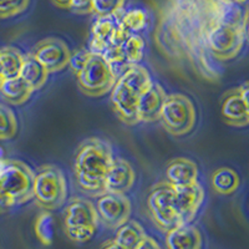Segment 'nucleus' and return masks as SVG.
Segmentation results:
<instances>
[{
  "label": "nucleus",
  "mask_w": 249,
  "mask_h": 249,
  "mask_svg": "<svg viewBox=\"0 0 249 249\" xmlns=\"http://www.w3.org/2000/svg\"><path fill=\"white\" fill-rule=\"evenodd\" d=\"M248 35V6L234 0H160L153 41L164 59L207 82L239 56Z\"/></svg>",
  "instance_id": "f257e3e1"
},
{
  "label": "nucleus",
  "mask_w": 249,
  "mask_h": 249,
  "mask_svg": "<svg viewBox=\"0 0 249 249\" xmlns=\"http://www.w3.org/2000/svg\"><path fill=\"white\" fill-rule=\"evenodd\" d=\"M203 201L204 190L199 182L191 186H173L163 181L151 187L146 203L153 223L167 233L176 227L190 224Z\"/></svg>",
  "instance_id": "f03ea898"
},
{
  "label": "nucleus",
  "mask_w": 249,
  "mask_h": 249,
  "mask_svg": "<svg viewBox=\"0 0 249 249\" xmlns=\"http://www.w3.org/2000/svg\"><path fill=\"white\" fill-rule=\"evenodd\" d=\"M113 161L111 144L99 137L80 143L74 159V176L80 190L99 197L105 193V177Z\"/></svg>",
  "instance_id": "7ed1b4c3"
},
{
  "label": "nucleus",
  "mask_w": 249,
  "mask_h": 249,
  "mask_svg": "<svg viewBox=\"0 0 249 249\" xmlns=\"http://www.w3.org/2000/svg\"><path fill=\"white\" fill-rule=\"evenodd\" d=\"M152 82L147 69L140 64L130 66L119 75L110 91V102L120 121L128 126L139 124L137 107L140 99Z\"/></svg>",
  "instance_id": "20e7f679"
},
{
  "label": "nucleus",
  "mask_w": 249,
  "mask_h": 249,
  "mask_svg": "<svg viewBox=\"0 0 249 249\" xmlns=\"http://www.w3.org/2000/svg\"><path fill=\"white\" fill-rule=\"evenodd\" d=\"M34 171L23 161H0V211L21 206L33 198Z\"/></svg>",
  "instance_id": "39448f33"
},
{
  "label": "nucleus",
  "mask_w": 249,
  "mask_h": 249,
  "mask_svg": "<svg viewBox=\"0 0 249 249\" xmlns=\"http://www.w3.org/2000/svg\"><path fill=\"white\" fill-rule=\"evenodd\" d=\"M33 198L44 211H55L68 198V181L55 164H43L34 171Z\"/></svg>",
  "instance_id": "423d86ee"
},
{
  "label": "nucleus",
  "mask_w": 249,
  "mask_h": 249,
  "mask_svg": "<svg viewBox=\"0 0 249 249\" xmlns=\"http://www.w3.org/2000/svg\"><path fill=\"white\" fill-rule=\"evenodd\" d=\"M99 215L95 204L88 198L72 197L64 211V230L70 241L86 243L96 234Z\"/></svg>",
  "instance_id": "0eeeda50"
},
{
  "label": "nucleus",
  "mask_w": 249,
  "mask_h": 249,
  "mask_svg": "<svg viewBox=\"0 0 249 249\" xmlns=\"http://www.w3.org/2000/svg\"><path fill=\"white\" fill-rule=\"evenodd\" d=\"M162 126L170 135L181 137L188 135L197 122L195 104L183 93H170L166 96L160 117Z\"/></svg>",
  "instance_id": "6e6552de"
},
{
  "label": "nucleus",
  "mask_w": 249,
  "mask_h": 249,
  "mask_svg": "<svg viewBox=\"0 0 249 249\" xmlns=\"http://www.w3.org/2000/svg\"><path fill=\"white\" fill-rule=\"evenodd\" d=\"M76 80L84 95L100 97L110 92L116 82L117 75L101 55L90 53L84 68L76 74Z\"/></svg>",
  "instance_id": "1a4fd4ad"
},
{
  "label": "nucleus",
  "mask_w": 249,
  "mask_h": 249,
  "mask_svg": "<svg viewBox=\"0 0 249 249\" xmlns=\"http://www.w3.org/2000/svg\"><path fill=\"white\" fill-rule=\"evenodd\" d=\"M124 10L110 17H97L92 28L88 50L92 54L102 55L108 48L121 44L128 36L120 25Z\"/></svg>",
  "instance_id": "9d476101"
},
{
  "label": "nucleus",
  "mask_w": 249,
  "mask_h": 249,
  "mask_svg": "<svg viewBox=\"0 0 249 249\" xmlns=\"http://www.w3.org/2000/svg\"><path fill=\"white\" fill-rule=\"evenodd\" d=\"M96 212L99 221L111 230H117L119 227L130 221L132 206L130 199L124 195L105 192L97 197Z\"/></svg>",
  "instance_id": "9b49d317"
},
{
  "label": "nucleus",
  "mask_w": 249,
  "mask_h": 249,
  "mask_svg": "<svg viewBox=\"0 0 249 249\" xmlns=\"http://www.w3.org/2000/svg\"><path fill=\"white\" fill-rule=\"evenodd\" d=\"M30 54L48 70L49 74H55L69 65L71 51L64 40L50 36L40 40Z\"/></svg>",
  "instance_id": "f8f14e48"
},
{
  "label": "nucleus",
  "mask_w": 249,
  "mask_h": 249,
  "mask_svg": "<svg viewBox=\"0 0 249 249\" xmlns=\"http://www.w3.org/2000/svg\"><path fill=\"white\" fill-rule=\"evenodd\" d=\"M248 84L227 91L222 97L221 113L224 122L232 127H247L249 124Z\"/></svg>",
  "instance_id": "ddd939ff"
},
{
  "label": "nucleus",
  "mask_w": 249,
  "mask_h": 249,
  "mask_svg": "<svg viewBox=\"0 0 249 249\" xmlns=\"http://www.w3.org/2000/svg\"><path fill=\"white\" fill-rule=\"evenodd\" d=\"M136 181V173L130 162L120 157H113V161L105 177V192L124 195Z\"/></svg>",
  "instance_id": "4468645a"
},
{
  "label": "nucleus",
  "mask_w": 249,
  "mask_h": 249,
  "mask_svg": "<svg viewBox=\"0 0 249 249\" xmlns=\"http://www.w3.org/2000/svg\"><path fill=\"white\" fill-rule=\"evenodd\" d=\"M166 96L167 93L163 90V88L159 82L153 81L152 85L144 91L140 99L139 107H137L139 122L150 124V122L160 121Z\"/></svg>",
  "instance_id": "2eb2a0df"
},
{
  "label": "nucleus",
  "mask_w": 249,
  "mask_h": 249,
  "mask_svg": "<svg viewBox=\"0 0 249 249\" xmlns=\"http://www.w3.org/2000/svg\"><path fill=\"white\" fill-rule=\"evenodd\" d=\"M198 166L187 157H177L170 161L166 168V181L173 186H191L198 183Z\"/></svg>",
  "instance_id": "dca6fc26"
},
{
  "label": "nucleus",
  "mask_w": 249,
  "mask_h": 249,
  "mask_svg": "<svg viewBox=\"0 0 249 249\" xmlns=\"http://www.w3.org/2000/svg\"><path fill=\"white\" fill-rule=\"evenodd\" d=\"M203 238L197 227L182 224L168 231L166 235L167 249H202Z\"/></svg>",
  "instance_id": "f3484780"
},
{
  "label": "nucleus",
  "mask_w": 249,
  "mask_h": 249,
  "mask_svg": "<svg viewBox=\"0 0 249 249\" xmlns=\"http://www.w3.org/2000/svg\"><path fill=\"white\" fill-rule=\"evenodd\" d=\"M49 72L30 53L24 54V61L20 69L19 77L31 90L37 91L43 88L49 79Z\"/></svg>",
  "instance_id": "a211bd4d"
},
{
  "label": "nucleus",
  "mask_w": 249,
  "mask_h": 249,
  "mask_svg": "<svg viewBox=\"0 0 249 249\" xmlns=\"http://www.w3.org/2000/svg\"><path fill=\"white\" fill-rule=\"evenodd\" d=\"M34 91L31 90L19 76L5 79L0 84V93L10 105H24L30 99Z\"/></svg>",
  "instance_id": "6ab92c4d"
},
{
  "label": "nucleus",
  "mask_w": 249,
  "mask_h": 249,
  "mask_svg": "<svg viewBox=\"0 0 249 249\" xmlns=\"http://www.w3.org/2000/svg\"><path fill=\"white\" fill-rule=\"evenodd\" d=\"M211 184L218 195L231 196L239 188L241 178L233 168L219 167L211 176Z\"/></svg>",
  "instance_id": "aec40b11"
},
{
  "label": "nucleus",
  "mask_w": 249,
  "mask_h": 249,
  "mask_svg": "<svg viewBox=\"0 0 249 249\" xmlns=\"http://www.w3.org/2000/svg\"><path fill=\"white\" fill-rule=\"evenodd\" d=\"M23 61L24 54L15 46L0 48V65L4 80L19 76Z\"/></svg>",
  "instance_id": "412c9836"
},
{
  "label": "nucleus",
  "mask_w": 249,
  "mask_h": 249,
  "mask_svg": "<svg viewBox=\"0 0 249 249\" xmlns=\"http://www.w3.org/2000/svg\"><path fill=\"white\" fill-rule=\"evenodd\" d=\"M143 227L137 221H127L117 228L116 237L113 241L124 249H133L146 237Z\"/></svg>",
  "instance_id": "4be33fe9"
},
{
  "label": "nucleus",
  "mask_w": 249,
  "mask_h": 249,
  "mask_svg": "<svg viewBox=\"0 0 249 249\" xmlns=\"http://www.w3.org/2000/svg\"><path fill=\"white\" fill-rule=\"evenodd\" d=\"M124 61L126 68L139 65L143 59L144 40L140 34H131L121 44Z\"/></svg>",
  "instance_id": "5701e85b"
},
{
  "label": "nucleus",
  "mask_w": 249,
  "mask_h": 249,
  "mask_svg": "<svg viewBox=\"0 0 249 249\" xmlns=\"http://www.w3.org/2000/svg\"><path fill=\"white\" fill-rule=\"evenodd\" d=\"M148 23H150L148 13L140 8L131 9L128 12L122 13L120 19V25L127 35L139 34L140 31L147 28Z\"/></svg>",
  "instance_id": "b1692460"
},
{
  "label": "nucleus",
  "mask_w": 249,
  "mask_h": 249,
  "mask_svg": "<svg viewBox=\"0 0 249 249\" xmlns=\"http://www.w3.org/2000/svg\"><path fill=\"white\" fill-rule=\"evenodd\" d=\"M35 233L44 246H50L54 239L55 224L54 217L49 211H43L35 221Z\"/></svg>",
  "instance_id": "393cba45"
},
{
  "label": "nucleus",
  "mask_w": 249,
  "mask_h": 249,
  "mask_svg": "<svg viewBox=\"0 0 249 249\" xmlns=\"http://www.w3.org/2000/svg\"><path fill=\"white\" fill-rule=\"evenodd\" d=\"M18 132V119L9 106L0 104V141L12 140Z\"/></svg>",
  "instance_id": "a878e982"
},
{
  "label": "nucleus",
  "mask_w": 249,
  "mask_h": 249,
  "mask_svg": "<svg viewBox=\"0 0 249 249\" xmlns=\"http://www.w3.org/2000/svg\"><path fill=\"white\" fill-rule=\"evenodd\" d=\"M126 0H93L92 13L97 17H110L124 10Z\"/></svg>",
  "instance_id": "bb28decb"
},
{
  "label": "nucleus",
  "mask_w": 249,
  "mask_h": 249,
  "mask_svg": "<svg viewBox=\"0 0 249 249\" xmlns=\"http://www.w3.org/2000/svg\"><path fill=\"white\" fill-rule=\"evenodd\" d=\"M31 0H0V19H9L26 12Z\"/></svg>",
  "instance_id": "cd10ccee"
},
{
  "label": "nucleus",
  "mask_w": 249,
  "mask_h": 249,
  "mask_svg": "<svg viewBox=\"0 0 249 249\" xmlns=\"http://www.w3.org/2000/svg\"><path fill=\"white\" fill-rule=\"evenodd\" d=\"M89 55H90V51L85 50V49H82V50H77L75 53H71L70 56V61H69V68L70 70L74 72L75 75L84 68L85 65L86 60H88Z\"/></svg>",
  "instance_id": "c85d7f7f"
},
{
  "label": "nucleus",
  "mask_w": 249,
  "mask_h": 249,
  "mask_svg": "<svg viewBox=\"0 0 249 249\" xmlns=\"http://www.w3.org/2000/svg\"><path fill=\"white\" fill-rule=\"evenodd\" d=\"M92 1L93 0H72L70 10L75 14L80 15L91 14L92 13Z\"/></svg>",
  "instance_id": "c756f323"
},
{
  "label": "nucleus",
  "mask_w": 249,
  "mask_h": 249,
  "mask_svg": "<svg viewBox=\"0 0 249 249\" xmlns=\"http://www.w3.org/2000/svg\"><path fill=\"white\" fill-rule=\"evenodd\" d=\"M133 249H162V248L152 237L146 235V237H144L143 239H142V241L140 242V243L137 244Z\"/></svg>",
  "instance_id": "7c9ffc66"
},
{
  "label": "nucleus",
  "mask_w": 249,
  "mask_h": 249,
  "mask_svg": "<svg viewBox=\"0 0 249 249\" xmlns=\"http://www.w3.org/2000/svg\"><path fill=\"white\" fill-rule=\"evenodd\" d=\"M71 1L72 0H51V3L54 4L55 6L60 9H66V10H70Z\"/></svg>",
  "instance_id": "2f4dec72"
},
{
  "label": "nucleus",
  "mask_w": 249,
  "mask_h": 249,
  "mask_svg": "<svg viewBox=\"0 0 249 249\" xmlns=\"http://www.w3.org/2000/svg\"><path fill=\"white\" fill-rule=\"evenodd\" d=\"M101 249H124V248H122L120 244H117L113 239H111V241H106L105 243L102 244Z\"/></svg>",
  "instance_id": "473e14b6"
},
{
  "label": "nucleus",
  "mask_w": 249,
  "mask_h": 249,
  "mask_svg": "<svg viewBox=\"0 0 249 249\" xmlns=\"http://www.w3.org/2000/svg\"><path fill=\"white\" fill-rule=\"evenodd\" d=\"M4 156H5V152H4V148L1 147V146H0V161H1V160H5V157H4Z\"/></svg>",
  "instance_id": "72a5a7b5"
},
{
  "label": "nucleus",
  "mask_w": 249,
  "mask_h": 249,
  "mask_svg": "<svg viewBox=\"0 0 249 249\" xmlns=\"http://www.w3.org/2000/svg\"><path fill=\"white\" fill-rule=\"evenodd\" d=\"M3 72H1V65H0V84H1V81H3Z\"/></svg>",
  "instance_id": "f704fd0d"
}]
</instances>
